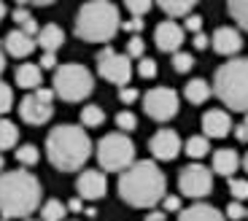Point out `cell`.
I'll list each match as a JSON object with an SVG mask.
<instances>
[{
	"label": "cell",
	"mask_w": 248,
	"mask_h": 221,
	"mask_svg": "<svg viewBox=\"0 0 248 221\" xmlns=\"http://www.w3.org/2000/svg\"><path fill=\"white\" fill-rule=\"evenodd\" d=\"M243 170L248 173V154H246V157H243Z\"/></svg>",
	"instance_id": "f5cc1de1"
},
{
	"label": "cell",
	"mask_w": 248,
	"mask_h": 221,
	"mask_svg": "<svg viewBox=\"0 0 248 221\" xmlns=\"http://www.w3.org/2000/svg\"><path fill=\"white\" fill-rule=\"evenodd\" d=\"M97 73L106 81H111V84L127 86L132 79V62L127 54H119L111 46H106V49L97 54Z\"/></svg>",
	"instance_id": "30bf717a"
},
{
	"label": "cell",
	"mask_w": 248,
	"mask_h": 221,
	"mask_svg": "<svg viewBox=\"0 0 248 221\" xmlns=\"http://www.w3.org/2000/svg\"><path fill=\"white\" fill-rule=\"evenodd\" d=\"M6 14H8V8H6V3H3V0H0V22H3V19H6Z\"/></svg>",
	"instance_id": "816d5d0a"
},
{
	"label": "cell",
	"mask_w": 248,
	"mask_h": 221,
	"mask_svg": "<svg viewBox=\"0 0 248 221\" xmlns=\"http://www.w3.org/2000/svg\"><path fill=\"white\" fill-rule=\"evenodd\" d=\"M232 129V119L227 110L221 108H213V110H205L202 116V132L205 138H227Z\"/></svg>",
	"instance_id": "2e32d148"
},
{
	"label": "cell",
	"mask_w": 248,
	"mask_h": 221,
	"mask_svg": "<svg viewBox=\"0 0 248 221\" xmlns=\"http://www.w3.org/2000/svg\"><path fill=\"white\" fill-rule=\"evenodd\" d=\"M227 8H230V16L248 32V0H227Z\"/></svg>",
	"instance_id": "484cf974"
},
{
	"label": "cell",
	"mask_w": 248,
	"mask_h": 221,
	"mask_svg": "<svg viewBox=\"0 0 248 221\" xmlns=\"http://www.w3.org/2000/svg\"><path fill=\"white\" fill-rule=\"evenodd\" d=\"M192 43H194V49H197V51H202V49H208V46H211V38H208L202 30H200V32H194Z\"/></svg>",
	"instance_id": "b9f144b4"
},
{
	"label": "cell",
	"mask_w": 248,
	"mask_h": 221,
	"mask_svg": "<svg viewBox=\"0 0 248 221\" xmlns=\"http://www.w3.org/2000/svg\"><path fill=\"white\" fill-rule=\"evenodd\" d=\"M0 221H8V219H6V216H3V219H0Z\"/></svg>",
	"instance_id": "11a10c76"
},
{
	"label": "cell",
	"mask_w": 248,
	"mask_h": 221,
	"mask_svg": "<svg viewBox=\"0 0 248 221\" xmlns=\"http://www.w3.org/2000/svg\"><path fill=\"white\" fill-rule=\"evenodd\" d=\"M116 127L119 132H132L138 127V116L132 110H122V113H116Z\"/></svg>",
	"instance_id": "1f68e13d"
},
{
	"label": "cell",
	"mask_w": 248,
	"mask_h": 221,
	"mask_svg": "<svg viewBox=\"0 0 248 221\" xmlns=\"http://www.w3.org/2000/svg\"><path fill=\"white\" fill-rule=\"evenodd\" d=\"M248 216V210H246V205L240 203V200H232L230 205H227V219H232V221H243Z\"/></svg>",
	"instance_id": "8d00e7d4"
},
{
	"label": "cell",
	"mask_w": 248,
	"mask_h": 221,
	"mask_svg": "<svg viewBox=\"0 0 248 221\" xmlns=\"http://www.w3.org/2000/svg\"><path fill=\"white\" fill-rule=\"evenodd\" d=\"M138 73H140V79H156V73H159L156 60H151V57H140V62H138Z\"/></svg>",
	"instance_id": "836d02e7"
},
{
	"label": "cell",
	"mask_w": 248,
	"mask_h": 221,
	"mask_svg": "<svg viewBox=\"0 0 248 221\" xmlns=\"http://www.w3.org/2000/svg\"><path fill=\"white\" fill-rule=\"evenodd\" d=\"M106 189H108V181L106 175L100 170H84L78 175V181H76V191H78L81 200H89V203H94V200H103L106 197Z\"/></svg>",
	"instance_id": "4fadbf2b"
},
{
	"label": "cell",
	"mask_w": 248,
	"mask_h": 221,
	"mask_svg": "<svg viewBox=\"0 0 248 221\" xmlns=\"http://www.w3.org/2000/svg\"><path fill=\"white\" fill-rule=\"evenodd\" d=\"M200 0H156V6L168 16H186V14H192V8Z\"/></svg>",
	"instance_id": "603a6c76"
},
{
	"label": "cell",
	"mask_w": 248,
	"mask_h": 221,
	"mask_svg": "<svg viewBox=\"0 0 248 221\" xmlns=\"http://www.w3.org/2000/svg\"><path fill=\"white\" fill-rule=\"evenodd\" d=\"M213 51L221 57H235L237 51L243 49V35L235 30V27H218L216 32L211 35Z\"/></svg>",
	"instance_id": "9a60e30c"
},
{
	"label": "cell",
	"mask_w": 248,
	"mask_h": 221,
	"mask_svg": "<svg viewBox=\"0 0 248 221\" xmlns=\"http://www.w3.org/2000/svg\"><path fill=\"white\" fill-rule=\"evenodd\" d=\"M213 95L230 110H248V57H235L216 70Z\"/></svg>",
	"instance_id": "5b68a950"
},
{
	"label": "cell",
	"mask_w": 248,
	"mask_h": 221,
	"mask_svg": "<svg viewBox=\"0 0 248 221\" xmlns=\"http://www.w3.org/2000/svg\"><path fill=\"white\" fill-rule=\"evenodd\" d=\"M168 219V213H165V210H151L149 216H146V221H165Z\"/></svg>",
	"instance_id": "681fc988"
},
{
	"label": "cell",
	"mask_w": 248,
	"mask_h": 221,
	"mask_svg": "<svg viewBox=\"0 0 248 221\" xmlns=\"http://www.w3.org/2000/svg\"><path fill=\"white\" fill-rule=\"evenodd\" d=\"M68 213V205L60 203V200H49V203L41 208V221H62Z\"/></svg>",
	"instance_id": "83f0119b"
},
{
	"label": "cell",
	"mask_w": 248,
	"mask_h": 221,
	"mask_svg": "<svg viewBox=\"0 0 248 221\" xmlns=\"http://www.w3.org/2000/svg\"><path fill=\"white\" fill-rule=\"evenodd\" d=\"M19 30H22V32H27V35H32V38H35L38 35V30H41V27H38V22H35V19H27V22H25V25H19Z\"/></svg>",
	"instance_id": "bcb514c9"
},
{
	"label": "cell",
	"mask_w": 248,
	"mask_h": 221,
	"mask_svg": "<svg viewBox=\"0 0 248 221\" xmlns=\"http://www.w3.org/2000/svg\"><path fill=\"white\" fill-rule=\"evenodd\" d=\"M230 194H232V200H240V203H246V200H248V181L230 175Z\"/></svg>",
	"instance_id": "4dcf8cb0"
},
{
	"label": "cell",
	"mask_w": 248,
	"mask_h": 221,
	"mask_svg": "<svg viewBox=\"0 0 248 221\" xmlns=\"http://www.w3.org/2000/svg\"><path fill=\"white\" fill-rule=\"evenodd\" d=\"M235 138H237L240 143H248V116L243 119V122L237 124V127H235Z\"/></svg>",
	"instance_id": "f6af8a7d"
},
{
	"label": "cell",
	"mask_w": 248,
	"mask_h": 221,
	"mask_svg": "<svg viewBox=\"0 0 248 221\" xmlns=\"http://www.w3.org/2000/svg\"><path fill=\"white\" fill-rule=\"evenodd\" d=\"M162 210H165V213H178V210H181V197L165 194V197H162Z\"/></svg>",
	"instance_id": "74e56055"
},
{
	"label": "cell",
	"mask_w": 248,
	"mask_h": 221,
	"mask_svg": "<svg viewBox=\"0 0 248 221\" xmlns=\"http://www.w3.org/2000/svg\"><path fill=\"white\" fill-rule=\"evenodd\" d=\"M143 51H146V43H143L140 35H132L130 41H127V57L130 60H140Z\"/></svg>",
	"instance_id": "d590c367"
},
{
	"label": "cell",
	"mask_w": 248,
	"mask_h": 221,
	"mask_svg": "<svg viewBox=\"0 0 248 221\" xmlns=\"http://www.w3.org/2000/svg\"><path fill=\"white\" fill-rule=\"evenodd\" d=\"M151 3L154 0H124V6H127V11L132 14V16H143V14L151 11Z\"/></svg>",
	"instance_id": "e575fe53"
},
{
	"label": "cell",
	"mask_w": 248,
	"mask_h": 221,
	"mask_svg": "<svg viewBox=\"0 0 248 221\" xmlns=\"http://www.w3.org/2000/svg\"><path fill=\"white\" fill-rule=\"evenodd\" d=\"M19 6H51L54 0H16Z\"/></svg>",
	"instance_id": "c3c4849f"
},
{
	"label": "cell",
	"mask_w": 248,
	"mask_h": 221,
	"mask_svg": "<svg viewBox=\"0 0 248 221\" xmlns=\"http://www.w3.org/2000/svg\"><path fill=\"white\" fill-rule=\"evenodd\" d=\"M11 108H14V89L0 81V116H6Z\"/></svg>",
	"instance_id": "d6a6232c"
},
{
	"label": "cell",
	"mask_w": 248,
	"mask_h": 221,
	"mask_svg": "<svg viewBox=\"0 0 248 221\" xmlns=\"http://www.w3.org/2000/svg\"><path fill=\"white\" fill-rule=\"evenodd\" d=\"M178 221H227L224 213L218 208L208 203H194L189 208H181L178 210Z\"/></svg>",
	"instance_id": "ac0fdd59"
},
{
	"label": "cell",
	"mask_w": 248,
	"mask_h": 221,
	"mask_svg": "<svg viewBox=\"0 0 248 221\" xmlns=\"http://www.w3.org/2000/svg\"><path fill=\"white\" fill-rule=\"evenodd\" d=\"M19 143V127L8 119H0V151L3 148H14Z\"/></svg>",
	"instance_id": "cb8c5ba5"
},
{
	"label": "cell",
	"mask_w": 248,
	"mask_h": 221,
	"mask_svg": "<svg viewBox=\"0 0 248 221\" xmlns=\"http://www.w3.org/2000/svg\"><path fill=\"white\" fill-rule=\"evenodd\" d=\"M122 30H124V32H132V35H138V32L143 30V19H140V16L127 19V22H122Z\"/></svg>",
	"instance_id": "ab89813d"
},
{
	"label": "cell",
	"mask_w": 248,
	"mask_h": 221,
	"mask_svg": "<svg viewBox=\"0 0 248 221\" xmlns=\"http://www.w3.org/2000/svg\"><path fill=\"white\" fill-rule=\"evenodd\" d=\"M103 122H106V110L100 105H84L81 108V124L84 127H100Z\"/></svg>",
	"instance_id": "4316f807"
},
{
	"label": "cell",
	"mask_w": 248,
	"mask_h": 221,
	"mask_svg": "<svg viewBox=\"0 0 248 221\" xmlns=\"http://www.w3.org/2000/svg\"><path fill=\"white\" fill-rule=\"evenodd\" d=\"M35 43L44 51H57V49H62V43H65V32H62V27H57V25H46V27L38 30Z\"/></svg>",
	"instance_id": "ffe728a7"
},
{
	"label": "cell",
	"mask_w": 248,
	"mask_h": 221,
	"mask_svg": "<svg viewBox=\"0 0 248 221\" xmlns=\"http://www.w3.org/2000/svg\"><path fill=\"white\" fill-rule=\"evenodd\" d=\"M3 70H6V51L0 46V76H3Z\"/></svg>",
	"instance_id": "f907efd6"
},
{
	"label": "cell",
	"mask_w": 248,
	"mask_h": 221,
	"mask_svg": "<svg viewBox=\"0 0 248 221\" xmlns=\"http://www.w3.org/2000/svg\"><path fill=\"white\" fill-rule=\"evenodd\" d=\"M46 157L49 162L62 173L81 170L84 162L92 157V141L87 129L76 124H60L46 138Z\"/></svg>",
	"instance_id": "3957f363"
},
{
	"label": "cell",
	"mask_w": 248,
	"mask_h": 221,
	"mask_svg": "<svg viewBox=\"0 0 248 221\" xmlns=\"http://www.w3.org/2000/svg\"><path fill=\"white\" fill-rule=\"evenodd\" d=\"M122 30L119 8L111 0H89L76 14V35L89 43L113 41V35Z\"/></svg>",
	"instance_id": "277c9868"
},
{
	"label": "cell",
	"mask_w": 248,
	"mask_h": 221,
	"mask_svg": "<svg viewBox=\"0 0 248 221\" xmlns=\"http://www.w3.org/2000/svg\"><path fill=\"white\" fill-rule=\"evenodd\" d=\"M184 27L175 25L173 19H165L162 25H156L154 30V43L159 51H168V54H173V51L181 49V43H184Z\"/></svg>",
	"instance_id": "5bb4252c"
},
{
	"label": "cell",
	"mask_w": 248,
	"mask_h": 221,
	"mask_svg": "<svg viewBox=\"0 0 248 221\" xmlns=\"http://www.w3.org/2000/svg\"><path fill=\"white\" fill-rule=\"evenodd\" d=\"M68 210H70V213H81V210H84V200H81V197L70 200V203H68Z\"/></svg>",
	"instance_id": "7dc6e473"
},
{
	"label": "cell",
	"mask_w": 248,
	"mask_h": 221,
	"mask_svg": "<svg viewBox=\"0 0 248 221\" xmlns=\"http://www.w3.org/2000/svg\"><path fill=\"white\" fill-rule=\"evenodd\" d=\"M51 89L57 97H62L65 103H81L94 92V79L84 65L78 62H68L54 68V79H51Z\"/></svg>",
	"instance_id": "8992f818"
},
{
	"label": "cell",
	"mask_w": 248,
	"mask_h": 221,
	"mask_svg": "<svg viewBox=\"0 0 248 221\" xmlns=\"http://www.w3.org/2000/svg\"><path fill=\"white\" fill-rule=\"evenodd\" d=\"M6 54H11V57H16V60H25V57H30L32 51H35V38L32 35H27V32H22L16 27V30H11L6 35Z\"/></svg>",
	"instance_id": "e0dca14e"
},
{
	"label": "cell",
	"mask_w": 248,
	"mask_h": 221,
	"mask_svg": "<svg viewBox=\"0 0 248 221\" xmlns=\"http://www.w3.org/2000/svg\"><path fill=\"white\" fill-rule=\"evenodd\" d=\"M11 16H14V22H16V27H19V25H25L27 19H30V16H32V14H30V11H27V8H25V6H16V11H14V14H11Z\"/></svg>",
	"instance_id": "ee69618b"
},
{
	"label": "cell",
	"mask_w": 248,
	"mask_h": 221,
	"mask_svg": "<svg viewBox=\"0 0 248 221\" xmlns=\"http://www.w3.org/2000/svg\"><path fill=\"white\" fill-rule=\"evenodd\" d=\"M54 68H57L54 51H44V57H41V70H54Z\"/></svg>",
	"instance_id": "7bdbcfd3"
},
{
	"label": "cell",
	"mask_w": 248,
	"mask_h": 221,
	"mask_svg": "<svg viewBox=\"0 0 248 221\" xmlns=\"http://www.w3.org/2000/svg\"><path fill=\"white\" fill-rule=\"evenodd\" d=\"M54 89H44V86H38V89H32V95H27V97H22V103H19V116H22V122L27 124H46L51 119V113H54Z\"/></svg>",
	"instance_id": "ba28073f"
},
{
	"label": "cell",
	"mask_w": 248,
	"mask_h": 221,
	"mask_svg": "<svg viewBox=\"0 0 248 221\" xmlns=\"http://www.w3.org/2000/svg\"><path fill=\"white\" fill-rule=\"evenodd\" d=\"M186 30L189 32H200L202 30V16H197V14H186Z\"/></svg>",
	"instance_id": "60d3db41"
},
{
	"label": "cell",
	"mask_w": 248,
	"mask_h": 221,
	"mask_svg": "<svg viewBox=\"0 0 248 221\" xmlns=\"http://www.w3.org/2000/svg\"><path fill=\"white\" fill-rule=\"evenodd\" d=\"M97 162L103 170L122 173L135 162V143L127 138V132H111V135L100 138L97 143Z\"/></svg>",
	"instance_id": "52a82bcc"
},
{
	"label": "cell",
	"mask_w": 248,
	"mask_h": 221,
	"mask_svg": "<svg viewBox=\"0 0 248 221\" xmlns=\"http://www.w3.org/2000/svg\"><path fill=\"white\" fill-rule=\"evenodd\" d=\"M138 97H140V92L132 89V86H122V89H119V100H122L124 105H132Z\"/></svg>",
	"instance_id": "f35d334b"
},
{
	"label": "cell",
	"mask_w": 248,
	"mask_h": 221,
	"mask_svg": "<svg viewBox=\"0 0 248 221\" xmlns=\"http://www.w3.org/2000/svg\"><path fill=\"white\" fill-rule=\"evenodd\" d=\"M3 167H6V159H3V154H0V170H3Z\"/></svg>",
	"instance_id": "db71d44e"
},
{
	"label": "cell",
	"mask_w": 248,
	"mask_h": 221,
	"mask_svg": "<svg viewBox=\"0 0 248 221\" xmlns=\"http://www.w3.org/2000/svg\"><path fill=\"white\" fill-rule=\"evenodd\" d=\"M116 189L119 197L132 208H154L156 203H162V197L168 191V178L156 167V162L140 159L119 173Z\"/></svg>",
	"instance_id": "6da1fadb"
},
{
	"label": "cell",
	"mask_w": 248,
	"mask_h": 221,
	"mask_svg": "<svg viewBox=\"0 0 248 221\" xmlns=\"http://www.w3.org/2000/svg\"><path fill=\"white\" fill-rule=\"evenodd\" d=\"M213 95V86L208 84L205 79H192L189 84L184 86V97L189 100L192 105H202L208 103V97Z\"/></svg>",
	"instance_id": "44dd1931"
},
{
	"label": "cell",
	"mask_w": 248,
	"mask_h": 221,
	"mask_svg": "<svg viewBox=\"0 0 248 221\" xmlns=\"http://www.w3.org/2000/svg\"><path fill=\"white\" fill-rule=\"evenodd\" d=\"M237 167H240V157H237L235 148H218V151L213 154V167H211L213 173L230 178V175H235Z\"/></svg>",
	"instance_id": "d6986e66"
},
{
	"label": "cell",
	"mask_w": 248,
	"mask_h": 221,
	"mask_svg": "<svg viewBox=\"0 0 248 221\" xmlns=\"http://www.w3.org/2000/svg\"><path fill=\"white\" fill-rule=\"evenodd\" d=\"M181 148H184V143H181L178 132H175V129H168V127L154 132L151 141H149V151L154 154V159H159V162H173L181 154Z\"/></svg>",
	"instance_id": "7c38bea8"
},
{
	"label": "cell",
	"mask_w": 248,
	"mask_h": 221,
	"mask_svg": "<svg viewBox=\"0 0 248 221\" xmlns=\"http://www.w3.org/2000/svg\"><path fill=\"white\" fill-rule=\"evenodd\" d=\"M44 186L30 170L0 173V213L6 219H27L41 205Z\"/></svg>",
	"instance_id": "7a4b0ae2"
},
{
	"label": "cell",
	"mask_w": 248,
	"mask_h": 221,
	"mask_svg": "<svg viewBox=\"0 0 248 221\" xmlns=\"http://www.w3.org/2000/svg\"><path fill=\"white\" fill-rule=\"evenodd\" d=\"M194 68V57L189 51H173V70L175 73H189Z\"/></svg>",
	"instance_id": "f546056e"
},
{
	"label": "cell",
	"mask_w": 248,
	"mask_h": 221,
	"mask_svg": "<svg viewBox=\"0 0 248 221\" xmlns=\"http://www.w3.org/2000/svg\"><path fill=\"white\" fill-rule=\"evenodd\" d=\"M38 157H41V154H38V146H32V143H25V146L16 148V162L22 167H32L38 162Z\"/></svg>",
	"instance_id": "f1b7e54d"
},
{
	"label": "cell",
	"mask_w": 248,
	"mask_h": 221,
	"mask_svg": "<svg viewBox=\"0 0 248 221\" xmlns=\"http://www.w3.org/2000/svg\"><path fill=\"white\" fill-rule=\"evenodd\" d=\"M143 110L154 122H170L178 113V95L170 86H154L143 95Z\"/></svg>",
	"instance_id": "9c48e42d"
},
{
	"label": "cell",
	"mask_w": 248,
	"mask_h": 221,
	"mask_svg": "<svg viewBox=\"0 0 248 221\" xmlns=\"http://www.w3.org/2000/svg\"><path fill=\"white\" fill-rule=\"evenodd\" d=\"M184 151L189 154L192 159H202L205 154L211 151V138H205V135L189 138V141H186V146H184Z\"/></svg>",
	"instance_id": "d4e9b609"
},
{
	"label": "cell",
	"mask_w": 248,
	"mask_h": 221,
	"mask_svg": "<svg viewBox=\"0 0 248 221\" xmlns=\"http://www.w3.org/2000/svg\"><path fill=\"white\" fill-rule=\"evenodd\" d=\"M14 81H16L22 89H38V86H41V65H32V62L19 65L16 73H14Z\"/></svg>",
	"instance_id": "7402d4cb"
},
{
	"label": "cell",
	"mask_w": 248,
	"mask_h": 221,
	"mask_svg": "<svg viewBox=\"0 0 248 221\" xmlns=\"http://www.w3.org/2000/svg\"><path fill=\"white\" fill-rule=\"evenodd\" d=\"M178 189L192 200H202L213 189V173L205 165H186L178 175Z\"/></svg>",
	"instance_id": "8fae6325"
}]
</instances>
